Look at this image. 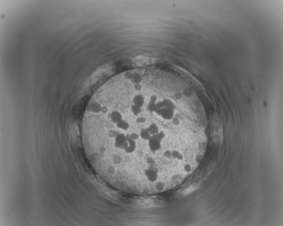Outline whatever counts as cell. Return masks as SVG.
Segmentation results:
<instances>
[{"label":"cell","mask_w":283,"mask_h":226,"mask_svg":"<svg viewBox=\"0 0 283 226\" xmlns=\"http://www.w3.org/2000/svg\"><path fill=\"white\" fill-rule=\"evenodd\" d=\"M127 138L126 143L123 148V149L125 153L128 154H132L135 151L137 148L136 142L135 140L132 139L127 136Z\"/></svg>","instance_id":"6da1fadb"},{"label":"cell","mask_w":283,"mask_h":226,"mask_svg":"<svg viewBox=\"0 0 283 226\" xmlns=\"http://www.w3.org/2000/svg\"><path fill=\"white\" fill-rule=\"evenodd\" d=\"M127 138V136L124 133H118L115 137L114 146L117 149H123L126 143Z\"/></svg>","instance_id":"7a4b0ae2"},{"label":"cell","mask_w":283,"mask_h":226,"mask_svg":"<svg viewBox=\"0 0 283 226\" xmlns=\"http://www.w3.org/2000/svg\"><path fill=\"white\" fill-rule=\"evenodd\" d=\"M144 173L148 180L151 183H154L158 179V172L153 169L150 168L144 171Z\"/></svg>","instance_id":"3957f363"},{"label":"cell","mask_w":283,"mask_h":226,"mask_svg":"<svg viewBox=\"0 0 283 226\" xmlns=\"http://www.w3.org/2000/svg\"><path fill=\"white\" fill-rule=\"evenodd\" d=\"M148 146L152 152H155L161 149V142L154 138L151 137L148 140Z\"/></svg>","instance_id":"277c9868"},{"label":"cell","mask_w":283,"mask_h":226,"mask_svg":"<svg viewBox=\"0 0 283 226\" xmlns=\"http://www.w3.org/2000/svg\"><path fill=\"white\" fill-rule=\"evenodd\" d=\"M145 101V98H144L143 95L140 94V93H138V94L135 95L133 97V99H132L133 105H135L137 107H139L141 108H142L144 106Z\"/></svg>","instance_id":"5b68a950"},{"label":"cell","mask_w":283,"mask_h":226,"mask_svg":"<svg viewBox=\"0 0 283 226\" xmlns=\"http://www.w3.org/2000/svg\"><path fill=\"white\" fill-rule=\"evenodd\" d=\"M174 115V111L163 108L161 109L160 116L166 120H170L173 119Z\"/></svg>","instance_id":"8992f818"},{"label":"cell","mask_w":283,"mask_h":226,"mask_svg":"<svg viewBox=\"0 0 283 226\" xmlns=\"http://www.w3.org/2000/svg\"><path fill=\"white\" fill-rule=\"evenodd\" d=\"M110 118L112 122L117 124L123 120L121 113L118 110H113L110 114Z\"/></svg>","instance_id":"52a82bcc"},{"label":"cell","mask_w":283,"mask_h":226,"mask_svg":"<svg viewBox=\"0 0 283 226\" xmlns=\"http://www.w3.org/2000/svg\"><path fill=\"white\" fill-rule=\"evenodd\" d=\"M163 107L164 108L168 109H171L175 111L176 106L174 103L169 98H165L163 100Z\"/></svg>","instance_id":"ba28073f"},{"label":"cell","mask_w":283,"mask_h":226,"mask_svg":"<svg viewBox=\"0 0 283 226\" xmlns=\"http://www.w3.org/2000/svg\"><path fill=\"white\" fill-rule=\"evenodd\" d=\"M146 128L152 136L157 134L160 132L159 127L155 124H150L148 127Z\"/></svg>","instance_id":"9c48e42d"},{"label":"cell","mask_w":283,"mask_h":226,"mask_svg":"<svg viewBox=\"0 0 283 226\" xmlns=\"http://www.w3.org/2000/svg\"><path fill=\"white\" fill-rule=\"evenodd\" d=\"M139 136L142 139L145 140H148V141L152 137V135L150 134L146 128H143L141 130L139 133Z\"/></svg>","instance_id":"30bf717a"},{"label":"cell","mask_w":283,"mask_h":226,"mask_svg":"<svg viewBox=\"0 0 283 226\" xmlns=\"http://www.w3.org/2000/svg\"><path fill=\"white\" fill-rule=\"evenodd\" d=\"M116 126L119 129H121L124 131H127L130 127V124L124 119L117 124Z\"/></svg>","instance_id":"8fae6325"},{"label":"cell","mask_w":283,"mask_h":226,"mask_svg":"<svg viewBox=\"0 0 283 226\" xmlns=\"http://www.w3.org/2000/svg\"><path fill=\"white\" fill-rule=\"evenodd\" d=\"M141 109L142 108L133 104L131 105L130 107L131 111L135 116H138L140 114L141 112Z\"/></svg>","instance_id":"7c38bea8"},{"label":"cell","mask_w":283,"mask_h":226,"mask_svg":"<svg viewBox=\"0 0 283 226\" xmlns=\"http://www.w3.org/2000/svg\"><path fill=\"white\" fill-rule=\"evenodd\" d=\"M152 137L161 142L163 139L165 138V134L163 131H160V132H159L157 134L152 136Z\"/></svg>","instance_id":"4fadbf2b"},{"label":"cell","mask_w":283,"mask_h":226,"mask_svg":"<svg viewBox=\"0 0 283 226\" xmlns=\"http://www.w3.org/2000/svg\"><path fill=\"white\" fill-rule=\"evenodd\" d=\"M147 109H148V110L150 111V112H155V110L157 109L156 103H151L150 102H149L148 104V107H147Z\"/></svg>","instance_id":"5bb4252c"},{"label":"cell","mask_w":283,"mask_h":226,"mask_svg":"<svg viewBox=\"0 0 283 226\" xmlns=\"http://www.w3.org/2000/svg\"><path fill=\"white\" fill-rule=\"evenodd\" d=\"M128 137L130 138H131L132 139L135 140V141L137 140V139H138L140 137L139 134L135 133V132H133V133H131Z\"/></svg>","instance_id":"9a60e30c"},{"label":"cell","mask_w":283,"mask_h":226,"mask_svg":"<svg viewBox=\"0 0 283 226\" xmlns=\"http://www.w3.org/2000/svg\"><path fill=\"white\" fill-rule=\"evenodd\" d=\"M146 118H144V117H138L136 119V122L137 123L139 124H143L146 122Z\"/></svg>","instance_id":"2e32d148"},{"label":"cell","mask_w":283,"mask_h":226,"mask_svg":"<svg viewBox=\"0 0 283 226\" xmlns=\"http://www.w3.org/2000/svg\"><path fill=\"white\" fill-rule=\"evenodd\" d=\"M184 168L185 172H190L191 171V167H190L189 165H188V164H187V165H186L185 166Z\"/></svg>","instance_id":"e0dca14e"}]
</instances>
